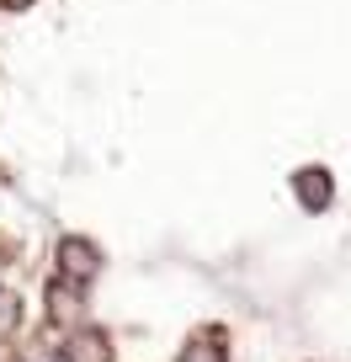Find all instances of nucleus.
Masks as SVG:
<instances>
[{
    "mask_svg": "<svg viewBox=\"0 0 351 362\" xmlns=\"http://www.w3.org/2000/svg\"><path fill=\"white\" fill-rule=\"evenodd\" d=\"M64 256H69V272L75 277H85V272L96 267V256H91V245H64Z\"/></svg>",
    "mask_w": 351,
    "mask_h": 362,
    "instance_id": "1",
    "label": "nucleus"
},
{
    "mask_svg": "<svg viewBox=\"0 0 351 362\" xmlns=\"http://www.w3.org/2000/svg\"><path fill=\"white\" fill-rule=\"evenodd\" d=\"M11 325H16V304L0 293V330H11Z\"/></svg>",
    "mask_w": 351,
    "mask_h": 362,
    "instance_id": "2",
    "label": "nucleus"
},
{
    "mask_svg": "<svg viewBox=\"0 0 351 362\" xmlns=\"http://www.w3.org/2000/svg\"><path fill=\"white\" fill-rule=\"evenodd\" d=\"M186 362H218V346H192V351H186Z\"/></svg>",
    "mask_w": 351,
    "mask_h": 362,
    "instance_id": "3",
    "label": "nucleus"
},
{
    "mask_svg": "<svg viewBox=\"0 0 351 362\" xmlns=\"http://www.w3.org/2000/svg\"><path fill=\"white\" fill-rule=\"evenodd\" d=\"M6 6H27V0H6Z\"/></svg>",
    "mask_w": 351,
    "mask_h": 362,
    "instance_id": "4",
    "label": "nucleus"
}]
</instances>
